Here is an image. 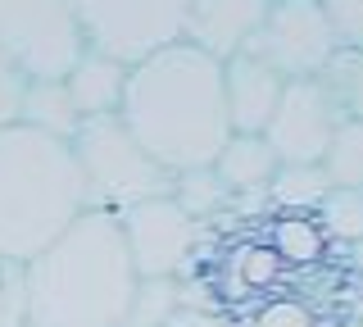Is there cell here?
<instances>
[{
	"instance_id": "1",
	"label": "cell",
	"mask_w": 363,
	"mask_h": 327,
	"mask_svg": "<svg viewBox=\"0 0 363 327\" xmlns=\"http://www.w3.org/2000/svg\"><path fill=\"white\" fill-rule=\"evenodd\" d=\"M118 118L168 173L213 164V155L232 137L223 100V60L173 41L128 64Z\"/></svg>"
},
{
	"instance_id": "2",
	"label": "cell",
	"mask_w": 363,
	"mask_h": 327,
	"mask_svg": "<svg viewBox=\"0 0 363 327\" xmlns=\"http://www.w3.org/2000/svg\"><path fill=\"white\" fill-rule=\"evenodd\" d=\"M136 268L118 214L82 209L45 250L23 264L28 327H123Z\"/></svg>"
},
{
	"instance_id": "3",
	"label": "cell",
	"mask_w": 363,
	"mask_h": 327,
	"mask_svg": "<svg viewBox=\"0 0 363 327\" xmlns=\"http://www.w3.org/2000/svg\"><path fill=\"white\" fill-rule=\"evenodd\" d=\"M82 209L86 187L73 145L28 123L0 128V259L28 264Z\"/></svg>"
},
{
	"instance_id": "4",
	"label": "cell",
	"mask_w": 363,
	"mask_h": 327,
	"mask_svg": "<svg viewBox=\"0 0 363 327\" xmlns=\"http://www.w3.org/2000/svg\"><path fill=\"white\" fill-rule=\"evenodd\" d=\"M73 160L82 168L86 209H128L136 200L164 196L173 173L128 132L118 114H86L73 132Z\"/></svg>"
},
{
	"instance_id": "5",
	"label": "cell",
	"mask_w": 363,
	"mask_h": 327,
	"mask_svg": "<svg viewBox=\"0 0 363 327\" xmlns=\"http://www.w3.org/2000/svg\"><path fill=\"white\" fill-rule=\"evenodd\" d=\"M86 50L73 0H0V55L28 77H64Z\"/></svg>"
},
{
	"instance_id": "6",
	"label": "cell",
	"mask_w": 363,
	"mask_h": 327,
	"mask_svg": "<svg viewBox=\"0 0 363 327\" xmlns=\"http://www.w3.org/2000/svg\"><path fill=\"white\" fill-rule=\"evenodd\" d=\"M191 0H73L86 50H100L118 64L182 41V18Z\"/></svg>"
},
{
	"instance_id": "7",
	"label": "cell",
	"mask_w": 363,
	"mask_h": 327,
	"mask_svg": "<svg viewBox=\"0 0 363 327\" xmlns=\"http://www.w3.org/2000/svg\"><path fill=\"white\" fill-rule=\"evenodd\" d=\"M245 50L281 77H318L340 46L318 0H272Z\"/></svg>"
},
{
	"instance_id": "8",
	"label": "cell",
	"mask_w": 363,
	"mask_h": 327,
	"mask_svg": "<svg viewBox=\"0 0 363 327\" xmlns=\"http://www.w3.org/2000/svg\"><path fill=\"white\" fill-rule=\"evenodd\" d=\"M118 228H123V245H128L136 277H177L200 236V223L168 191L118 209Z\"/></svg>"
},
{
	"instance_id": "9",
	"label": "cell",
	"mask_w": 363,
	"mask_h": 327,
	"mask_svg": "<svg viewBox=\"0 0 363 327\" xmlns=\"http://www.w3.org/2000/svg\"><path fill=\"white\" fill-rule=\"evenodd\" d=\"M340 118L345 114L323 77H286L277 109L264 128V141L272 145L277 164H318Z\"/></svg>"
},
{
	"instance_id": "10",
	"label": "cell",
	"mask_w": 363,
	"mask_h": 327,
	"mask_svg": "<svg viewBox=\"0 0 363 327\" xmlns=\"http://www.w3.org/2000/svg\"><path fill=\"white\" fill-rule=\"evenodd\" d=\"M272 0H191L182 18V41L213 60H232L255 41Z\"/></svg>"
},
{
	"instance_id": "11",
	"label": "cell",
	"mask_w": 363,
	"mask_h": 327,
	"mask_svg": "<svg viewBox=\"0 0 363 327\" xmlns=\"http://www.w3.org/2000/svg\"><path fill=\"white\" fill-rule=\"evenodd\" d=\"M281 82H286V77L277 69H268V64L250 50L223 60V100H227V123H232V132H264L272 109H277Z\"/></svg>"
},
{
	"instance_id": "12",
	"label": "cell",
	"mask_w": 363,
	"mask_h": 327,
	"mask_svg": "<svg viewBox=\"0 0 363 327\" xmlns=\"http://www.w3.org/2000/svg\"><path fill=\"white\" fill-rule=\"evenodd\" d=\"M281 273H286V264H281V255L272 250L268 236H264V241H241L236 250H227L223 273L213 277V287L232 304H255L264 296H277Z\"/></svg>"
},
{
	"instance_id": "13",
	"label": "cell",
	"mask_w": 363,
	"mask_h": 327,
	"mask_svg": "<svg viewBox=\"0 0 363 327\" xmlns=\"http://www.w3.org/2000/svg\"><path fill=\"white\" fill-rule=\"evenodd\" d=\"M123 82H128V64L109 60L100 50H82L77 64L64 73V87L73 96L77 114H118L123 105Z\"/></svg>"
},
{
	"instance_id": "14",
	"label": "cell",
	"mask_w": 363,
	"mask_h": 327,
	"mask_svg": "<svg viewBox=\"0 0 363 327\" xmlns=\"http://www.w3.org/2000/svg\"><path fill=\"white\" fill-rule=\"evenodd\" d=\"M213 168H218L232 196H259L268 187V177L277 173V155L264 141V132H232L223 141V150L213 155Z\"/></svg>"
},
{
	"instance_id": "15",
	"label": "cell",
	"mask_w": 363,
	"mask_h": 327,
	"mask_svg": "<svg viewBox=\"0 0 363 327\" xmlns=\"http://www.w3.org/2000/svg\"><path fill=\"white\" fill-rule=\"evenodd\" d=\"M18 123H28V128H37V132H50V137L73 141L82 114H77L64 77H28V87H23V105H18Z\"/></svg>"
},
{
	"instance_id": "16",
	"label": "cell",
	"mask_w": 363,
	"mask_h": 327,
	"mask_svg": "<svg viewBox=\"0 0 363 327\" xmlns=\"http://www.w3.org/2000/svg\"><path fill=\"white\" fill-rule=\"evenodd\" d=\"M264 236H268L272 250L281 255V264H286V268L318 264V259L327 255V241H332V232H327L318 218H309L304 209H286L281 218H272Z\"/></svg>"
},
{
	"instance_id": "17",
	"label": "cell",
	"mask_w": 363,
	"mask_h": 327,
	"mask_svg": "<svg viewBox=\"0 0 363 327\" xmlns=\"http://www.w3.org/2000/svg\"><path fill=\"white\" fill-rule=\"evenodd\" d=\"M264 191L277 209H318L332 196V182H327L323 164H277Z\"/></svg>"
},
{
	"instance_id": "18",
	"label": "cell",
	"mask_w": 363,
	"mask_h": 327,
	"mask_svg": "<svg viewBox=\"0 0 363 327\" xmlns=\"http://www.w3.org/2000/svg\"><path fill=\"white\" fill-rule=\"evenodd\" d=\"M318 164L336 191H363V118H340Z\"/></svg>"
},
{
	"instance_id": "19",
	"label": "cell",
	"mask_w": 363,
	"mask_h": 327,
	"mask_svg": "<svg viewBox=\"0 0 363 327\" xmlns=\"http://www.w3.org/2000/svg\"><path fill=\"white\" fill-rule=\"evenodd\" d=\"M168 196L200 223V218H209V214H218L227 200H232V191H227V182L218 177L213 164H196V168H177L173 182H168Z\"/></svg>"
},
{
	"instance_id": "20",
	"label": "cell",
	"mask_w": 363,
	"mask_h": 327,
	"mask_svg": "<svg viewBox=\"0 0 363 327\" xmlns=\"http://www.w3.org/2000/svg\"><path fill=\"white\" fill-rule=\"evenodd\" d=\"M177 304H182L177 277H136L128 314H123V327H164L173 318Z\"/></svg>"
},
{
	"instance_id": "21",
	"label": "cell",
	"mask_w": 363,
	"mask_h": 327,
	"mask_svg": "<svg viewBox=\"0 0 363 327\" xmlns=\"http://www.w3.org/2000/svg\"><path fill=\"white\" fill-rule=\"evenodd\" d=\"M318 77H323L327 92L336 96L340 114H345V118H363V46H340L332 55V64H327Z\"/></svg>"
},
{
	"instance_id": "22",
	"label": "cell",
	"mask_w": 363,
	"mask_h": 327,
	"mask_svg": "<svg viewBox=\"0 0 363 327\" xmlns=\"http://www.w3.org/2000/svg\"><path fill=\"white\" fill-rule=\"evenodd\" d=\"M245 327H318L313 309L291 296H264L255 304H245Z\"/></svg>"
},
{
	"instance_id": "23",
	"label": "cell",
	"mask_w": 363,
	"mask_h": 327,
	"mask_svg": "<svg viewBox=\"0 0 363 327\" xmlns=\"http://www.w3.org/2000/svg\"><path fill=\"white\" fill-rule=\"evenodd\" d=\"M323 228L332 236H363V191H336L323 200Z\"/></svg>"
},
{
	"instance_id": "24",
	"label": "cell",
	"mask_w": 363,
	"mask_h": 327,
	"mask_svg": "<svg viewBox=\"0 0 363 327\" xmlns=\"http://www.w3.org/2000/svg\"><path fill=\"white\" fill-rule=\"evenodd\" d=\"M0 327H28L23 264H9V259H0Z\"/></svg>"
},
{
	"instance_id": "25",
	"label": "cell",
	"mask_w": 363,
	"mask_h": 327,
	"mask_svg": "<svg viewBox=\"0 0 363 327\" xmlns=\"http://www.w3.org/2000/svg\"><path fill=\"white\" fill-rule=\"evenodd\" d=\"M318 5L336 32V46H363V0H318Z\"/></svg>"
},
{
	"instance_id": "26",
	"label": "cell",
	"mask_w": 363,
	"mask_h": 327,
	"mask_svg": "<svg viewBox=\"0 0 363 327\" xmlns=\"http://www.w3.org/2000/svg\"><path fill=\"white\" fill-rule=\"evenodd\" d=\"M23 87H28V73L18 69L9 55H0V128L18 123V105H23Z\"/></svg>"
},
{
	"instance_id": "27",
	"label": "cell",
	"mask_w": 363,
	"mask_h": 327,
	"mask_svg": "<svg viewBox=\"0 0 363 327\" xmlns=\"http://www.w3.org/2000/svg\"><path fill=\"white\" fill-rule=\"evenodd\" d=\"M164 327H232V323H227L223 314H213V309H191V304H177L173 318H168Z\"/></svg>"
}]
</instances>
